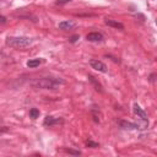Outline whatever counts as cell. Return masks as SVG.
I'll use <instances>...</instances> for the list:
<instances>
[{
	"label": "cell",
	"instance_id": "6da1fadb",
	"mask_svg": "<svg viewBox=\"0 0 157 157\" xmlns=\"http://www.w3.org/2000/svg\"><path fill=\"white\" fill-rule=\"evenodd\" d=\"M65 81L60 77H39V79H34L31 86L34 89H43V90H57L60 85H64Z\"/></svg>",
	"mask_w": 157,
	"mask_h": 157
},
{
	"label": "cell",
	"instance_id": "7a4b0ae2",
	"mask_svg": "<svg viewBox=\"0 0 157 157\" xmlns=\"http://www.w3.org/2000/svg\"><path fill=\"white\" fill-rule=\"evenodd\" d=\"M6 44L11 48H17V49H24L30 47L32 44V39L28 37H8L6 38Z\"/></svg>",
	"mask_w": 157,
	"mask_h": 157
},
{
	"label": "cell",
	"instance_id": "3957f363",
	"mask_svg": "<svg viewBox=\"0 0 157 157\" xmlns=\"http://www.w3.org/2000/svg\"><path fill=\"white\" fill-rule=\"evenodd\" d=\"M90 65L92 69L100 71V73H107V65L104 63H102L101 60H97V59H91L90 60Z\"/></svg>",
	"mask_w": 157,
	"mask_h": 157
},
{
	"label": "cell",
	"instance_id": "277c9868",
	"mask_svg": "<svg viewBox=\"0 0 157 157\" xmlns=\"http://www.w3.org/2000/svg\"><path fill=\"white\" fill-rule=\"evenodd\" d=\"M133 109H134V113H135L136 115H137V118H140L141 120H145V121H149L147 120V114L145 113V110L139 106V104H134V107H133Z\"/></svg>",
	"mask_w": 157,
	"mask_h": 157
},
{
	"label": "cell",
	"instance_id": "5b68a950",
	"mask_svg": "<svg viewBox=\"0 0 157 157\" xmlns=\"http://www.w3.org/2000/svg\"><path fill=\"white\" fill-rule=\"evenodd\" d=\"M104 24L109 27H113L115 30H119V31H123L124 30V25L120 24V22L115 21V20H110V19H104Z\"/></svg>",
	"mask_w": 157,
	"mask_h": 157
},
{
	"label": "cell",
	"instance_id": "8992f818",
	"mask_svg": "<svg viewBox=\"0 0 157 157\" xmlns=\"http://www.w3.org/2000/svg\"><path fill=\"white\" fill-rule=\"evenodd\" d=\"M86 39L89 42H101V40H103V36L100 32H91L86 36Z\"/></svg>",
	"mask_w": 157,
	"mask_h": 157
},
{
	"label": "cell",
	"instance_id": "52a82bcc",
	"mask_svg": "<svg viewBox=\"0 0 157 157\" xmlns=\"http://www.w3.org/2000/svg\"><path fill=\"white\" fill-rule=\"evenodd\" d=\"M63 119L61 118H54V117H52V115H47V117L44 118V125H55V124H59V123H63Z\"/></svg>",
	"mask_w": 157,
	"mask_h": 157
},
{
	"label": "cell",
	"instance_id": "ba28073f",
	"mask_svg": "<svg viewBox=\"0 0 157 157\" xmlns=\"http://www.w3.org/2000/svg\"><path fill=\"white\" fill-rule=\"evenodd\" d=\"M118 124L124 128V129H129V130H135V129H139V124H135V123H130V121H125V120H118Z\"/></svg>",
	"mask_w": 157,
	"mask_h": 157
},
{
	"label": "cell",
	"instance_id": "9c48e42d",
	"mask_svg": "<svg viewBox=\"0 0 157 157\" xmlns=\"http://www.w3.org/2000/svg\"><path fill=\"white\" fill-rule=\"evenodd\" d=\"M75 26H76V24H75L74 21H61L58 27L63 31H68V30H73Z\"/></svg>",
	"mask_w": 157,
	"mask_h": 157
},
{
	"label": "cell",
	"instance_id": "30bf717a",
	"mask_svg": "<svg viewBox=\"0 0 157 157\" xmlns=\"http://www.w3.org/2000/svg\"><path fill=\"white\" fill-rule=\"evenodd\" d=\"M89 81H90V82H91L92 85H94L95 90H96L97 92H100V94H102V92H103V87H102V85H101L100 82H98V81H97L94 76H92V75H89Z\"/></svg>",
	"mask_w": 157,
	"mask_h": 157
},
{
	"label": "cell",
	"instance_id": "8fae6325",
	"mask_svg": "<svg viewBox=\"0 0 157 157\" xmlns=\"http://www.w3.org/2000/svg\"><path fill=\"white\" fill-rule=\"evenodd\" d=\"M40 63H42V60H40V59H30V60L27 61V66L31 68V69H33V68L39 66Z\"/></svg>",
	"mask_w": 157,
	"mask_h": 157
},
{
	"label": "cell",
	"instance_id": "7c38bea8",
	"mask_svg": "<svg viewBox=\"0 0 157 157\" xmlns=\"http://www.w3.org/2000/svg\"><path fill=\"white\" fill-rule=\"evenodd\" d=\"M30 117H31L32 119H37V118L39 117V110H38L37 108H32V109L30 110Z\"/></svg>",
	"mask_w": 157,
	"mask_h": 157
},
{
	"label": "cell",
	"instance_id": "4fadbf2b",
	"mask_svg": "<svg viewBox=\"0 0 157 157\" xmlns=\"http://www.w3.org/2000/svg\"><path fill=\"white\" fill-rule=\"evenodd\" d=\"M86 145L89 147H92V149H96V147H98V144L97 142H95V141H92V140H89V141H86Z\"/></svg>",
	"mask_w": 157,
	"mask_h": 157
},
{
	"label": "cell",
	"instance_id": "5bb4252c",
	"mask_svg": "<svg viewBox=\"0 0 157 157\" xmlns=\"http://www.w3.org/2000/svg\"><path fill=\"white\" fill-rule=\"evenodd\" d=\"M77 39H80V36H79V34H75V36H71L70 38H69V40H70L71 43H75Z\"/></svg>",
	"mask_w": 157,
	"mask_h": 157
},
{
	"label": "cell",
	"instance_id": "9a60e30c",
	"mask_svg": "<svg viewBox=\"0 0 157 157\" xmlns=\"http://www.w3.org/2000/svg\"><path fill=\"white\" fill-rule=\"evenodd\" d=\"M71 0H57V5H64V4H68V3H70Z\"/></svg>",
	"mask_w": 157,
	"mask_h": 157
},
{
	"label": "cell",
	"instance_id": "2e32d148",
	"mask_svg": "<svg viewBox=\"0 0 157 157\" xmlns=\"http://www.w3.org/2000/svg\"><path fill=\"white\" fill-rule=\"evenodd\" d=\"M66 152H69V154H71V155H76V156L81 155V152H80V151H74V150H66Z\"/></svg>",
	"mask_w": 157,
	"mask_h": 157
},
{
	"label": "cell",
	"instance_id": "e0dca14e",
	"mask_svg": "<svg viewBox=\"0 0 157 157\" xmlns=\"http://www.w3.org/2000/svg\"><path fill=\"white\" fill-rule=\"evenodd\" d=\"M0 20H1V24H5V22H6V19H5V16H1V17H0Z\"/></svg>",
	"mask_w": 157,
	"mask_h": 157
},
{
	"label": "cell",
	"instance_id": "ac0fdd59",
	"mask_svg": "<svg viewBox=\"0 0 157 157\" xmlns=\"http://www.w3.org/2000/svg\"><path fill=\"white\" fill-rule=\"evenodd\" d=\"M156 25H157V20H156Z\"/></svg>",
	"mask_w": 157,
	"mask_h": 157
}]
</instances>
